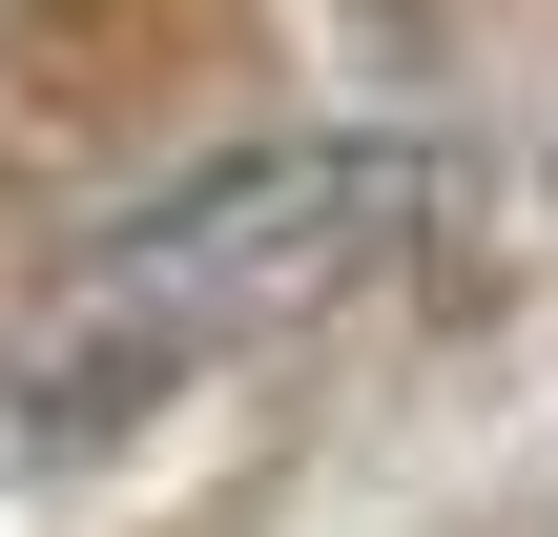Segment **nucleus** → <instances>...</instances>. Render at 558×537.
<instances>
[{"instance_id": "1", "label": "nucleus", "mask_w": 558, "mask_h": 537, "mask_svg": "<svg viewBox=\"0 0 558 537\" xmlns=\"http://www.w3.org/2000/svg\"><path fill=\"white\" fill-rule=\"evenodd\" d=\"M414 207H435V166H393V145H269V166H228V186L145 207V228L41 310V435H104L124 393H166V373H207V352L290 331V310H311V290H352Z\"/></svg>"}]
</instances>
